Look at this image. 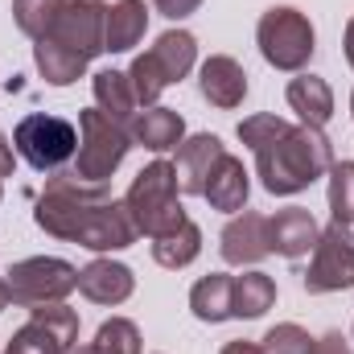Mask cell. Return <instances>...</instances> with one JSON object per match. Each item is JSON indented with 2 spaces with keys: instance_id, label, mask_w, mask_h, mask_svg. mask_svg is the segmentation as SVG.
Wrapping results in <instances>:
<instances>
[{
  "instance_id": "6da1fadb",
  "label": "cell",
  "mask_w": 354,
  "mask_h": 354,
  "mask_svg": "<svg viewBox=\"0 0 354 354\" xmlns=\"http://www.w3.org/2000/svg\"><path fill=\"white\" fill-rule=\"evenodd\" d=\"M33 223L46 235L91 248V252H124L140 235L128 206L107 194V181H83L75 169L50 174L33 206Z\"/></svg>"
},
{
  "instance_id": "7a4b0ae2",
  "label": "cell",
  "mask_w": 354,
  "mask_h": 354,
  "mask_svg": "<svg viewBox=\"0 0 354 354\" xmlns=\"http://www.w3.org/2000/svg\"><path fill=\"white\" fill-rule=\"evenodd\" d=\"M330 165H334V145L322 128L309 124H288L276 140L256 149V174L276 198H292L309 189L317 177L330 174Z\"/></svg>"
},
{
  "instance_id": "3957f363",
  "label": "cell",
  "mask_w": 354,
  "mask_h": 354,
  "mask_svg": "<svg viewBox=\"0 0 354 354\" xmlns=\"http://www.w3.org/2000/svg\"><path fill=\"white\" fill-rule=\"evenodd\" d=\"M177 194L181 189H177V174L169 161H153V165H145L132 177V185L124 194V206H128V214H132L140 235L161 239V235L174 231L177 223H185V210H181Z\"/></svg>"
},
{
  "instance_id": "277c9868",
  "label": "cell",
  "mask_w": 354,
  "mask_h": 354,
  "mask_svg": "<svg viewBox=\"0 0 354 354\" xmlns=\"http://www.w3.org/2000/svg\"><path fill=\"white\" fill-rule=\"evenodd\" d=\"M194 62H198V37H194L189 29H169V33H161L157 46L145 50V54L132 62V71H128L132 91H136V103L157 107V99L165 95V87L181 83V79L194 71Z\"/></svg>"
},
{
  "instance_id": "5b68a950",
  "label": "cell",
  "mask_w": 354,
  "mask_h": 354,
  "mask_svg": "<svg viewBox=\"0 0 354 354\" xmlns=\"http://www.w3.org/2000/svg\"><path fill=\"white\" fill-rule=\"evenodd\" d=\"M12 153L37 174H58L79 153V128L62 115L33 111L12 128Z\"/></svg>"
},
{
  "instance_id": "8992f818",
  "label": "cell",
  "mask_w": 354,
  "mask_h": 354,
  "mask_svg": "<svg viewBox=\"0 0 354 354\" xmlns=\"http://www.w3.org/2000/svg\"><path fill=\"white\" fill-rule=\"evenodd\" d=\"M256 41H260L264 62L276 71H305L313 50H317V33H313L309 17L301 8H288V4H276L260 17Z\"/></svg>"
},
{
  "instance_id": "52a82bcc",
  "label": "cell",
  "mask_w": 354,
  "mask_h": 354,
  "mask_svg": "<svg viewBox=\"0 0 354 354\" xmlns=\"http://www.w3.org/2000/svg\"><path fill=\"white\" fill-rule=\"evenodd\" d=\"M132 149V136L124 124L103 115L99 107L79 111V153H75V174L83 181H111V174L124 165Z\"/></svg>"
},
{
  "instance_id": "ba28073f",
  "label": "cell",
  "mask_w": 354,
  "mask_h": 354,
  "mask_svg": "<svg viewBox=\"0 0 354 354\" xmlns=\"http://www.w3.org/2000/svg\"><path fill=\"white\" fill-rule=\"evenodd\" d=\"M79 288V268L54 256H33L8 268V292L17 305L33 309V305H50V301H66Z\"/></svg>"
},
{
  "instance_id": "9c48e42d",
  "label": "cell",
  "mask_w": 354,
  "mask_h": 354,
  "mask_svg": "<svg viewBox=\"0 0 354 354\" xmlns=\"http://www.w3.org/2000/svg\"><path fill=\"white\" fill-rule=\"evenodd\" d=\"M342 288H354V231L330 223L317 235L313 260L305 272V292L322 297V292H342Z\"/></svg>"
},
{
  "instance_id": "30bf717a",
  "label": "cell",
  "mask_w": 354,
  "mask_h": 354,
  "mask_svg": "<svg viewBox=\"0 0 354 354\" xmlns=\"http://www.w3.org/2000/svg\"><path fill=\"white\" fill-rule=\"evenodd\" d=\"M103 29H107V4H99V0H66L46 37L91 62V58L103 54Z\"/></svg>"
},
{
  "instance_id": "8fae6325",
  "label": "cell",
  "mask_w": 354,
  "mask_h": 354,
  "mask_svg": "<svg viewBox=\"0 0 354 354\" xmlns=\"http://www.w3.org/2000/svg\"><path fill=\"white\" fill-rule=\"evenodd\" d=\"M218 252L223 260L235 268H252L260 264L264 256H272V227H268V214H256V210H243L235 214L223 235H218Z\"/></svg>"
},
{
  "instance_id": "7c38bea8",
  "label": "cell",
  "mask_w": 354,
  "mask_h": 354,
  "mask_svg": "<svg viewBox=\"0 0 354 354\" xmlns=\"http://www.w3.org/2000/svg\"><path fill=\"white\" fill-rule=\"evenodd\" d=\"M223 140L218 136H210V132H198V136H189V140H181V149H177V161H174V174H177V189L181 194H198L202 198V189H206V181L214 174V165L223 161Z\"/></svg>"
},
{
  "instance_id": "4fadbf2b",
  "label": "cell",
  "mask_w": 354,
  "mask_h": 354,
  "mask_svg": "<svg viewBox=\"0 0 354 354\" xmlns=\"http://www.w3.org/2000/svg\"><path fill=\"white\" fill-rule=\"evenodd\" d=\"M198 91H202V99H206L210 107L231 111V107H239L243 95H248V71H243L235 58H227V54H210V58L202 62Z\"/></svg>"
},
{
  "instance_id": "5bb4252c",
  "label": "cell",
  "mask_w": 354,
  "mask_h": 354,
  "mask_svg": "<svg viewBox=\"0 0 354 354\" xmlns=\"http://www.w3.org/2000/svg\"><path fill=\"white\" fill-rule=\"evenodd\" d=\"M268 227H272V252H280L284 260L309 256V252L317 248V235H322L317 218H313L305 206H284V210H276V214L268 218Z\"/></svg>"
},
{
  "instance_id": "9a60e30c",
  "label": "cell",
  "mask_w": 354,
  "mask_h": 354,
  "mask_svg": "<svg viewBox=\"0 0 354 354\" xmlns=\"http://www.w3.org/2000/svg\"><path fill=\"white\" fill-rule=\"evenodd\" d=\"M136 288V276L128 264H115V260H91L79 272V292L95 301V305H124Z\"/></svg>"
},
{
  "instance_id": "2e32d148",
  "label": "cell",
  "mask_w": 354,
  "mask_h": 354,
  "mask_svg": "<svg viewBox=\"0 0 354 354\" xmlns=\"http://www.w3.org/2000/svg\"><path fill=\"white\" fill-rule=\"evenodd\" d=\"M128 136H132V145H140L149 153H169L185 140V120L174 107H149V111H136V120L128 124Z\"/></svg>"
},
{
  "instance_id": "e0dca14e",
  "label": "cell",
  "mask_w": 354,
  "mask_h": 354,
  "mask_svg": "<svg viewBox=\"0 0 354 354\" xmlns=\"http://www.w3.org/2000/svg\"><path fill=\"white\" fill-rule=\"evenodd\" d=\"M248 194H252V181H248L243 161H239V157H231V153H223V161L214 165V174H210L206 189H202V198H206L214 210L235 214V210H243V206H248Z\"/></svg>"
},
{
  "instance_id": "ac0fdd59",
  "label": "cell",
  "mask_w": 354,
  "mask_h": 354,
  "mask_svg": "<svg viewBox=\"0 0 354 354\" xmlns=\"http://www.w3.org/2000/svg\"><path fill=\"white\" fill-rule=\"evenodd\" d=\"M149 29V8L145 0H115L107 4V29H103V54H124L132 50Z\"/></svg>"
},
{
  "instance_id": "d6986e66",
  "label": "cell",
  "mask_w": 354,
  "mask_h": 354,
  "mask_svg": "<svg viewBox=\"0 0 354 354\" xmlns=\"http://www.w3.org/2000/svg\"><path fill=\"white\" fill-rule=\"evenodd\" d=\"M284 95H288V107L297 111L301 124H309V128H326V124H330V115H334V91H330L326 79H317V75H297Z\"/></svg>"
},
{
  "instance_id": "ffe728a7",
  "label": "cell",
  "mask_w": 354,
  "mask_h": 354,
  "mask_svg": "<svg viewBox=\"0 0 354 354\" xmlns=\"http://www.w3.org/2000/svg\"><path fill=\"white\" fill-rule=\"evenodd\" d=\"M91 91H95V103L103 115H111L115 124H132L136 120V91H132V79L124 71H99L91 79Z\"/></svg>"
},
{
  "instance_id": "44dd1931",
  "label": "cell",
  "mask_w": 354,
  "mask_h": 354,
  "mask_svg": "<svg viewBox=\"0 0 354 354\" xmlns=\"http://www.w3.org/2000/svg\"><path fill=\"white\" fill-rule=\"evenodd\" d=\"M231 292H235V276H227V272L202 276V280L189 288V309H194V317H198V322H210V326L235 317V313H231Z\"/></svg>"
},
{
  "instance_id": "7402d4cb",
  "label": "cell",
  "mask_w": 354,
  "mask_h": 354,
  "mask_svg": "<svg viewBox=\"0 0 354 354\" xmlns=\"http://www.w3.org/2000/svg\"><path fill=\"white\" fill-rule=\"evenodd\" d=\"M276 305V280L268 272H243L235 276V292H231V313L235 317H264L268 309Z\"/></svg>"
},
{
  "instance_id": "603a6c76",
  "label": "cell",
  "mask_w": 354,
  "mask_h": 354,
  "mask_svg": "<svg viewBox=\"0 0 354 354\" xmlns=\"http://www.w3.org/2000/svg\"><path fill=\"white\" fill-rule=\"evenodd\" d=\"M33 62H37V71H41V79H46L50 87H71V83H79V79L87 75V58H79V54L54 46L50 37H41V41L33 46Z\"/></svg>"
},
{
  "instance_id": "cb8c5ba5",
  "label": "cell",
  "mask_w": 354,
  "mask_h": 354,
  "mask_svg": "<svg viewBox=\"0 0 354 354\" xmlns=\"http://www.w3.org/2000/svg\"><path fill=\"white\" fill-rule=\"evenodd\" d=\"M198 252H202V231H198V223H177L169 235H161V239H153V260L161 268H185L198 260Z\"/></svg>"
},
{
  "instance_id": "d4e9b609",
  "label": "cell",
  "mask_w": 354,
  "mask_h": 354,
  "mask_svg": "<svg viewBox=\"0 0 354 354\" xmlns=\"http://www.w3.org/2000/svg\"><path fill=\"white\" fill-rule=\"evenodd\" d=\"M62 4H66V0H12V21H17V29H21L25 37L41 41V37L50 33V25L58 21Z\"/></svg>"
},
{
  "instance_id": "484cf974",
  "label": "cell",
  "mask_w": 354,
  "mask_h": 354,
  "mask_svg": "<svg viewBox=\"0 0 354 354\" xmlns=\"http://www.w3.org/2000/svg\"><path fill=\"white\" fill-rule=\"evenodd\" d=\"M330 214L338 227H354V161L330 165Z\"/></svg>"
},
{
  "instance_id": "4316f807",
  "label": "cell",
  "mask_w": 354,
  "mask_h": 354,
  "mask_svg": "<svg viewBox=\"0 0 354 354\" xmlns=\"http://www.w3.org/2000/svg\"><path fill=\"white\" fill-rule=\"evenodd\" d=\"M91 346H95V354H140V330L128 317H111L99 326Z\"/></svg>"
},
{
  "instance_id": "83f0119b",
  "label": "cell",
  "mask_w": 354,
  "mask_h": 354,
  "mask_svg": "<svg viewBox=\"0 0 354 354\" xmlns=\"http://www.w3.org/2000/svg\"><path fill=\"white\" fill-rule=\"evenodd\" d=\"M260 351L264 354H313V338H309L305 326L284 322V326H272V330H268L264 342H260Z\"/></svg>"
},
{
  "instance_id": "f1b7e54d",
  "label": "cell",
  "mask_w": 354,
  "mask_h": 354,
  "mask_svg": "<svg viewBox=\"0 0 354 354\" xmlns=\"http://www.w3.org/2000/svg\"><path fill=\"white\" fill-rule=\"evenodd\" d=\"M288 128V120L284 115H272V111H260V115H248L243 124H239V140L256 153V149H264L268 140H276L280 132Z\"/></svg>"
},
{
  "instance_id": "f546056e",
  "label": "cell",
  "mask_w": 354,
  "mask_h": 354,
  "mask_svg": "<svg viewBox=\"0 0 354 354\" xmlns=\"http://www.w3.org/2000/svg\"><path fill=\"white\" fill-rule=\"evenodd\" d=\"M153 4H157V12L169 17V21H181V17H189V12L202 8V0H153Z\"/></svg>"
},
{
  "instance_id": "4dcf8cb0",
  "label": "cell",
  "mask_w": 354,
  "mask_h": 354,
  "mask_svg": "<svg viewBox=\"0 0 354 354\" xmlns=\"http://www.w3.org/2000/svg\"><path fill=\"white\" fill-rule=\"evenodd\" d=\"M313 354H354V351H351V342H346L338 330H330V334L313 338Z\"/></svg>"
},
{
  "instance_id": "1f68e13d",
  "label": "cell",
  "mask_w": 354,
  "mask_h": 354,
  "mask_svg": "<svg viewBox=\"0 0 354 354\" xmlns=\"http://www.w3.org/2000/svg\"><path fill=\"white\" fill-rule=\"evenodd\" d=\"M17 169V153H12V140H4V132H0V177H12Z\"/></svg>"
},
{
  "instance_id": "d6a6232c",
  "label": "cell",
  "mask_w": 354,
  "mask_h": 354,
  "mask_svg": "<svg viewBox=\"0 0 354 354\" xmlns=\"http://www.w3.org/2000/svg\"><path fill=\"white\" fill-rule=\"evenodd\" d=\"M218 354H264V351H260L256 342H243V338H239V342H227Z\"/></svg>"
},
{
  "instance_id": "836d02e7",
  "label": "cell",
  "mask_w": 354,
  "mask_h": 354,
  "mask_svg": "<svg viewBox=\"0 0 354 354\" xmlns=\"http://www.w3.org/2000/svg\"><path fill=\"white\" fill-rule=\"evenodd\" d=\"M342 46H346V62L354 66V17H351V25H346V37H342Z\"/></svg>"
},
{
  "instance_id": "e575fe53",
  "label": "cell",
  "mask_w": 354,
  "mask_h": 354,
  "mask_svg": "<svg viewBox=\"0 0 354 354\" xmlns=\"http://www.w3.org/2000/svg\"><path fill=\"white\" fill-rule=\"evenodd\" d=\"M8 301H12V292H8V280H4V276H0V313H4V309H8Z\"/></svg>"
},
{
  "instance_id": "d590c367",
  "label": "cell",
  "mask_w": 354,
  "mask_h": 354,
  "mask_svg": "<svg viewBox=\"0 0 354 354\" xmlns=\"http://www.w3.org/2000/svg\"><path fill=\"white\" fill-rule=\"evenodd\" d=\"M4 354H33V351H25V346H17V342H8V346H4Z\"/></svg>"
},
{
  "instance_id": "8d00e7d4",
  "label": "cell",
  "mask_w": 354,
  "mask_h": 354,
  "mask_svg": "<svg viewBox=\"0 0 354 354\" xmlns=\"http://www.w3.org/2000/svg\"><path fill=\"white\" fill-rule=\"evenodd\" d=\"M66 354H95V346H71Z\"/></svg>"
},
{
  "instance_id": "74e56055",
  "label": "cell",
  "mask_w": 354,
  "mask_h": 354,
  "mask_svg": "<svg viewBox=\"0 0 354 354\" xmlns=\"http://www.w3.org/2000/svg\"><path fill=\"white\" fill-rule=\"evenodd\" d=\"M351 115H354V95H351Z\"/></svg>"
},
{
  "instance_id": "f35d334b",
  "label": "cell",
  "mask_w": 354,
  "mask_h": 354,
  "mask_svg": "<svg viewBox=\"0 0 354 354\" xmlns=\"http://www.w3.org/2000/svg\"><path fill=\"white\" fill-rule=\"evenodd\" d=\"M0 198H4V189H0Z\"/></svg>"
}]
</instances>
